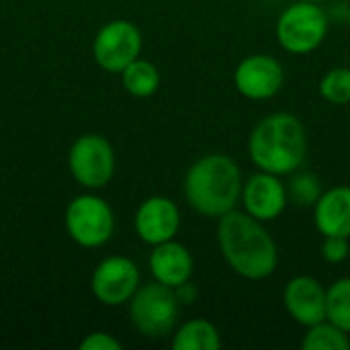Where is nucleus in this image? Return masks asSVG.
<instances>
[{"label":"nucleus","instance_id":"nucleus-1","mask_svg":"<svg viewBox=\"0 0 350 350\" xmlns=\"http://www.w3.org/2000/svg\"><path fill=\"white\" fill-rule=\"evenodd\" d=\"M217 244L230 269L248 281H262L277 271L279 250L273 236L246 211L234 209L219 217Z\"/></svg>","mask_w":350,"mask_h":350},{"label":"nucleus","instance_id":"nucleus-2","mask_svg":"<svg viewBox=\"0 0 350 350\" xmlns=\"http://www.w3.org/2000/svg\"><path fill=\"white\" fill-rule=\"evenodd\" d=\"M248 154L258 170L277 176L293 174L308 156L306 125L293 113H271L254 125Z\"/></svg>","mask_w":350,"mask_h":350},{"label":"nucleus","instance_id":"nucleus-3","mask_svg":"<svg viewBox=\"0 0 350 350\" xmlns=\"http://www.w3.org/2000/svg\"><path fill=\"white\" fill-rule=\"evenodd\" d=\"M242 172L228 154L199 158L185 176V197L191 209L205 217H221L242 199Z\"/></svg>","mask_w":350,"mask_h":350},{"label":"nucleus","instance_id":"nucleus-4","mask_svg":"<svg viewBox=\"0 0 350 350\" xmlns=\"http://www.w3.org/2000/svg\"><path fill=\"white\" fill-rule=\"evenodd\" d=\"M328 29V14L318 2L297 0L279 14L275 35L287 53L306 55L316 51L326 41Z\"/></svg>","mask_w":350,"mask_h":350},{"label":"nucleus","instance_id":"nucleus-5","mask_svg":"<svg viewBox=\"0 0 350 350\" xmlns=\"http://www.w3.org/2000/svg\"><path fill=\"white\" fill-rule=\"evenodd\" d=\"M180 304L172 287L158 281L137 287L129 299V320L146 338H162L170 334L178 322Z\"/></svg>","mask_w":350,"mask_h":350},{"label":"nucleus","instance_id":"nucleus-6","mask_svg":"<svg viewBox=\"0 0 350 350\" xmlns=\"http://www.w3.org/2000/svg\"><path fill=\"white\" fill-rule=\"evenodd\" d=\"M66 230L82 248H98L107 244L115 232V215L111 205L98 195H78L66 209Z\"/></svg>","mask_w":350,"mask_h":350},{"label":"nucleus","instance_id":"nucleus-7","mask_svg":"<svg viewBox=\"0 0 350 350\" xmlns=\"http://www.w3.org/2000/svg\"><path fill=\"white\" fill-rule=\"evenodd\" d=\"M68 164L78 185L86 189H100L115 174V152L107 137L86 133L72 144Z\"/></svg>","mask_w":350,"mask_h":350},{"label":"nucleus","instance_id":"nucleus-8","mask_svg":"<svg viewBox=\"0 0 350 350\" xmlns=\"http://www.w3.org/2000/svg\"><path fill=\"white\" fill-rule=\"evenodd\" d=\"M142 31L125 18L107 23L94 37V62L111 74H121L142 53Z\"/></svg>","mask_w":350,"mask_h":350},{"label":"nucleus","instance_id":"nucleus-9","mask_svg":"<svg viewBox=\"0 0 350 350\" xmlns=\"http://www.w3.org/2000/svg\"><path fill=\"white\" fill-rule=\"evenodd\" d=\"M139 287V269L127 256H109L92 273V295L109 308L129 304Z\"/></svg>","mask_w":350,"mask_h":350},{"label":"nucleus","instance_id":"nucleus-10","mask_svg":"<svg viewBox=\"0 0 350 350\" xmlns=\"http://www.w3.org/2000/svg\"><path fill=\"white\" fill-rule=\"evenodd\" d=\"M236 90L250 100H269L279 94L285 84V70L281 62L267 53L244 57L234 72Z\"/></svg>","mask_w":350,"mask_h":350},{"label":"nucleus","instance_id":"nucleus-11","mask_svg":"<svg viewBox=\"0 0 350 350\" xmlns=\"http://www.w3.org/2000/svg\"><path fill=\"white\" fill-rule=\"evenodd\" d=\"M242 205L244 211L256 217L258 221H273L277 219L287 203V187L281 183V176L271 172H256L242 185Z\"/></svg>","mask_w":350,"mask_h":350},{"label":"nucleus","instance_id":"nucleus-12","mask_svg":"<svg viewBox=\"0 0 350 350\" xmlns=\"http://www.w3.org/2000/svg\"><path fill=\"white\" fill-rule=\"evenodd\" d=\"M283 304L293 322L304 328L326 320V287L310 275L293 277L285 285Z\"/></svg>","mask_w":350,"mask_h":350},{"label":"nucleus","instance_id":"nucleus-13","mask_svg":"<svg viewBox=\"0 0 350 350\" xmlns=\"http://www.w3.org/2000/svg\"><path fill=\"white\" fill-rule=\"evenodd\" d=\"M180 228V211L168 197H150L135 211V232L142 242L158 246L174 240Z\"/></svg>","mask_w":350,"mask_h":350},{"label":"nucleus","instance_id":"nucleus-14","mask_svg":"<svg viewBox=\"0 0 350 350\" xmlns=\"http://www.w3.org/2000/svg\"><path fill=\"white\" fill-rule=\"evenodd\" d=\"M193 256L189 248L176 240L162 242L154 246L150 254V271L154 275V281L168 285V287H178L193 277Z\"/></svg>","mask_w":350,"mask_h":350},{"label":"nucleus","instance_id":"nucleus-15","mask_svg":"<svg viewBox=\"0 0 350 350\" xmlns=\"http://www.w3.org/2000/svg\"><path fill=\"white\" fill-rule=\"evenodd\" d=\"M314 224L324 238H350V187L338 185L320 195L314 205Z\"/></svg>","mask_w":350,"mask_h":350},{"label":"nucleus","instance_id":"nucleus-16","mask_svg":"<svg viewBox=\"0 0 350 350\" xmlns=\"http://www.w3.org/2000/svg\"><path fill=\"white\" fill-rule=\"evenodd\" d=\"M219 347H221L219 330L209 320L203 318L189 320L176 330L172 338L174 350H217Z\"/></svg>","mask_w":350,"mask_h":350},{"label":"nucleus","instance_id":"nucleus-17","mask_svg":"<svg viewBox=\"0 0 350 350\" xmlns=\"http://www.w3.org/2000/svg\"><path fill=\"white\" fill-rule=\"evenodd\" d=\"M121 82L131 96L148 98L160 88V72L152 62L137 57L121 72Z\"/></svg>","mask_w":350,"mask_h":350},{"label":"nucleus","instance_id":"nucleus-18","mask_svg":"<svg viewBox=\"0 0 350 350\" xmlns=\"http://www.w3.org/2000/svg\"><path fill=\"white\" fill-rule=\"evenodd\" d=\"M301 347L306 350H349L350 336L342 328L324 320L308 328Z\"/></svg>","mask_w":350,"mask_h":350},{"label":"nucleus","instance_id":"nucleus-19","mask_svg":"<svg viewBox=\"0 0 350 350\" xmlns=\"http://www.w3.org/2000/svg\"><path fill=\"white\" fill-rule=\"evenodd\" d=\"M326 320L350 334V277L334 281L326 289Z\"/></svg>","mask_w":350,"mask_h":350},{"label":"nucleus","instance_id":"nucleus-20","mask_svg":"<svg viewBox=\"0 0 350 350\" xmlns=\"http://www.w3.org/2000/svg\"><path fill=\"white\" fill-rule=\"evenodd\" d=\"M322 185L312 172H293V178L287 185L289 203L295 207H314L322 195Z\"/></svg>","mask_w":350,"mask_h":350},{"label":"nucleus","instance_id":"nucleus-21","mask_svg":"<svg viewBox=\"0 0 350 350\" xmlns=\"http://www.w3.org/2000/svg\"><path fill=\"white\" fill-rule=\"evenodd\" d=\"M320 94L330 105H349L350 103V68L338 66L324 74L320 82Z\"/></svg>","mask_w":350,"mask_h":350},{"label":"nucleus","instance_id":"nucleus-22","mask_svg":"<svg viewBox=\"0 0 350 350\" xmlns=\"http://www.w3.org/2000/svg\"><path fill=\"white\" fill-rule=\"evenodd\" d=\"M350 238H340V236H328L322 242V256L330 265H340L349 258L350 254Z\"/></svg>","mask_w":350,"mask_h":350},{"label":"nucleus","instance_id":"nucleus-23","mask_svg":"<svg viewBox=\"0 0 350 350\" xmlns=\"http://www.w3.org/2000/svg\"><path fill=\"white\" fill-rule=\"evenodd\" d=\"M82 350H121V342L111 336L109 332H92L88 334L82 342H80Z\"/></svg>","mask_w":350,"mask_h":350},{"label":"nucleus","instance_id":"nucleus-24","mask_svg":"<svg viewBox=\"0 0 350 350\" xmlns=\"http://www.w3.org/2000/svg\"><path fill=\"white\" fill-rule=\"evenodd\" d=\"M174 293H176V299H178L180 306H191V304H195V301H197V295H199L197 287H195L191 281H187V283L174 287Z\"/></svg>","mask_w":350,"mask_h":350},{"label":"nucleus","instance_id":"nucleus-25","mask_svg":"<svg viewBox=\"0 0 350 350\" xmlns=\"http://www.w3.org/2000/svg\"><path fill=\"white\" fill-rule=\"evenodd\" d=\"M347 23H349V29H350V6H349V14H347Z\"/></svg>","mask_w":350,"mask_h":350},{"label":"nucleus","instance_id":"nucleus-26","mask_svg":"<svg viewBox=\"0 0 350 350\" xmlns=\"http://www.w3.org/2000/svg\"><path fill=\"white\" fill-rule=\"evenodd\" d=\"M306 2H318V4H320V2H324V0H306Z\"/></svg>","mask_w":350,"mask_h":350}]
</instances>
